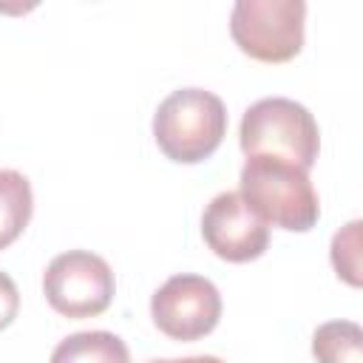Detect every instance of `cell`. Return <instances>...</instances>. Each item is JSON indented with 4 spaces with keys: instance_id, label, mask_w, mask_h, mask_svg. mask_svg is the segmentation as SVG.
<instances>
[{
    "instance_id": "10",
    "label": "cell",
    "mask_w": 363,
    "mask_h": 363,
    "mask_svg": "<svg viewBox=\"0 0 363 363\" xmlns=\"http://www.w3.org/2000/svg\"><path fill=\"white\" fill-rule=\"evenodd\" d=\"M318 363H363V329L354 320H326L312 335Z\"/></svg>"
},
{
    "instance_id": "6",
    "label": "cell",
    "mask_w": 363,
    "mask_h": 363,
    "mask_svg": "<svg viewBox=\"0 0 363 363\" xmlns=\"http://www.w3.org/2000/svg\"><path fill=\"white\" fill-rule=\"evenodd\" d=\"M221 292L218 286L193 272L167 278L150 298L153 326L170 340H199L207 337L221 320Z\"/></svg>"
},
{
    "instance_id": "5",
    "label": "cell",
    "mask_w": 363,
    "mask_h": 363,
    "mask_svg": "<svg viewBox=\"0 0 363 363\" xmlns=\"http://www.w3.org/2000/svg\"><path fill=\"white\" fill-rule=\"evenodd\" d=\"M43 295L62 318H96L111 306L116 278L102 255L91 250H68L48 261L43 272Z\"/></svg>"
},
{
    "instance_id": "7",
    "label": "cell",
    "mask_w": 363,
    "mask_h": 363,
    "mask_svg": "<svg viewBox=\"0 0 363 363\" xmlns=\"http://www.w3.org/2000/svg\"><path fill=\"white\" fill-rule=\"evenodd\" d=\"M201 238L221 261L247 264L267 252L269 227L241 199L238 190H224L213 196L201 213Z\"/></svg>"
},
{
    "instance_id": "1",
    "label": "cell",
    "mask_w": 363,
    "mask_h": 363,
    "mask_svg": "<svg viewBox=\"0 0 363 363\" xmlns=\"http://www.w3.org/2000/svg\"><path fill=\"white\" fill-rule=\"evenodd\" d=\"M238 193L267 227L309 233L320 218L309 170L275 156H247L238 173Z\"/></svg>"
},
{
    "instance_id": "3",
    "label": "cell",
    "mask_w": 363,
    "mask_h": 363,
    "mask_svg": "<svg viewBox=\"0 0 363 363\" xmlns=\"http://www.w3.org/2000/svg\"><path fill=\"white\" fill-rule=\"evenodd\" d=\"M238 145L244 156H275L309 170L320 153V130L301 102L289 96H267L244 111Z\"/></svg>"
},
{
    "instance_id": "13",
    "label": "cell",
    "mask_w": 363,
    "mask_h": 363,
    "mask_svg": "<svg viewBox=\"0 0 363 363\" xmlns=\"http://www.w3.org/2000/svg\"><path fill=\"white\" fill-rule=\"evenodd\" d=\"M147 363H224L216 354H190V357H159V360H147Z\"/></svg>"
},
{
    "instance_id": "8",
    "label": "cell",
    "mask_w": 363,
    "mask_h": 363,
    "mask_svg": "<svg viewBox=\"0 0 363 363\" xmlns=\"http://www.w3.org/2000/svg\"><path fill=\"white\" fill-rule=\"evenodd\" d=\"M48 363H130V352L119 335L91 329L62 337L54 346Z\"/></svg>"
},
{
    "instance_id": "9",
    "label": "cell",
    "mask_w": 363,
    "mask_h": 363,
    "mask_svg": "<svg viewBox=\"0 0 363 363\" xmlns=\"http://www.w3.org/2000/svg\"><path fill=\"white\" fill-rule=\"evenodd\" d=\"M34 213L31 182L11 167L0 170V250L11 247L28 227Z\"/></svg>"
},
{
    "instance_id": "2",
    "label": "cell",
    "mask_w": 363,
    "mask_h": 363,
    "mask_svg": "<svg viewBox=\"0 0 363 363\" xmlns=\"http://www.w3.org/2000/svg\"><path fill=\"white\" fill-rule=\"evenodd\" d=\"M227 136V108L221 96L204 88H179L164 96L153 113V139L176 164L210 159Z\"/></svg>"
},
{
    "instance_id": "4",
    "label": "cell",
    "mask_w": 363,
    "mask_h": 363,
    "mask_svg": "<svg viewBox=\"0 0 363 363\" xmlns=\"http://www.w3.org/2000/svg\"><path fill=\"white\" fill-rule=\"evenodd\" d=\"M303 0H238L230 11V37L258 62H289L303 48Z\"/></svg>"
},
{
    "instance_id": "12",
    "label": "cell",
    "mask_w": 363,
    "mask_h": 363,
    "mask_svg": "<svg viewBox=\"0 0 363 363\" xmlns=\"http://www.w3.org/2000/svg\"><path fill=\"white\" fill-rule=\"evenodd\" d=\"M20 312V289L9 272L0 269V332L14 323Z\"/></svg>"
},
{
    "instance_id": "11",
    "label": "cell",
    "mask_w": 363,
    "mask_h": 363,
    "mask_svg": "<svg viewBox=\"0 0 363 363\" xmlns=\"http://www.w3.org/2000/svg\"><path fill=\"white\" fill-rule=\"evenodd\" d=\"M360 221H349L343 230H337L332 235V267L337 272V278H343L349 286H360Z\"/></svg>"
}]
</instances>
